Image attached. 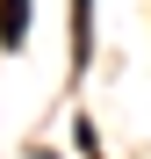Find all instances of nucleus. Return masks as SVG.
Listing matches in <instances>:
<instances>
[{
  "instance_id": "obj_1",
  "label": "nucleus",
  "mask_w": 151,
  "mask_h": 159,
  "mask_svg": "<svg viewBox=\"0 0 151 159\" xmlns=\"http://www.w3.org/2000/svg\"><path fill=\"white\" fill-rule=\"evenodd\" d=\"M29 43V0H0V51Z\"/></svg>"
},
{
  "instance_id": "obj_2",
  "label": "nucleus",
  "mask_w": 151,
  "mask_h": 159,
  "mask_svg": "<svg viewBox=\"0 0 151 159\" xmlns=\"http://www.w3.org/2000/svg\"><path fill=\"white\" fill-rule=\"evenodd\" d=\"M86 51H94V0H72V58L86 65Z\"/></svg>"
}]
</instances>
